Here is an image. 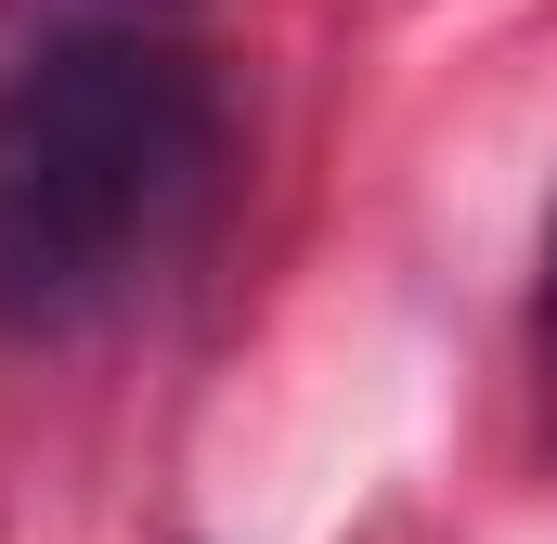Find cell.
Masks as SVG:
<instances>
[{
    "label": "cell",
    "mask_w": 557,
    "mask_h": 544,
    "mask_svg": "<svg viewBox=\"0 0 557 544\" xmlns=\"http://www.w3.org/2000/svg\"><path fill=\"white\" fill-rule=\"evenodd\" d=\"M221 156H234L221 78L169 26L104 13L39 39L0 78V324L65 337L143 298L195 247Z\"/></svg>",
    "instance_id": "1"
},
{
    "label": "cell",
    "mask_w": 557,
    "mask_h": 544,
    "mask_svg": "<svg viewBox=\"0 0 557 544\" xmlns=\"http://www.w3.org/2000/svg\"><path fill=\"white\" fill-rule=\"evenodd\" d=\"M545 350H557V221H545Z\"/></svg>",
    "instance_id": "2"
}]
</instances>
